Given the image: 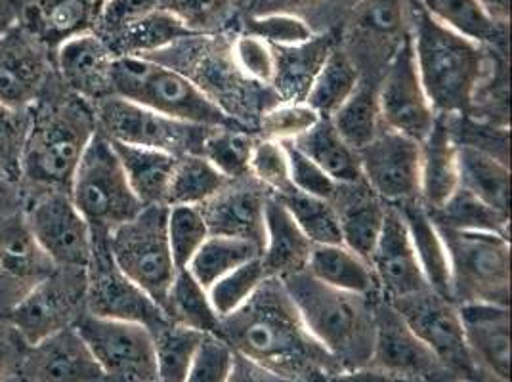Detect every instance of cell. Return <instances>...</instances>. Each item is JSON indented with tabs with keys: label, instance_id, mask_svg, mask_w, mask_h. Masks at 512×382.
I'll return each mask as SVG.
<instances>
[{
	"label": "cell",
	"instance_id": "d4e9b609",
	"mask_svg": "<svg viewBox=\"0 0 512 382\" xmlns=\"http://www.w3.org/2000/svg\"><path fill=\"white\" fill-rule=\"evenodd\" d=\"M106 0H27L20 23L44 46L56 50L67 39L94 33Z\"/></svg>",
	"mask_w": 512,
	"mask_h": 382
},
{
	"label": "cell",
	"instance_id": "6da1fadb",
	"mask_svg": "<svg viewBox=\"0 0 512 382\" xmlns=\"http://www.w3.org/2000/svg\"><path fill=\"white\" fill-rule=\"evenodd\" d=\"M216 335L237 354L297 382H327L341 371L300 318L281 279L266 277L237 312L220 319Z\"/></svg>",
	"mask_w": 512,
	"mask_h": 382
},
{
	"label": "cell",
	"instance_id": "f546056e",
	"mask_svg": "<svg viewBox=\"0 0 512 382\" xmlns=\"http://www.w3.org/2000/svg\"><path fill=\"white\" fill-rule=\"evenodd\" d=\"M335 37V31H327L297 46H272L276 58L272 86L278 88L281 102H304L321 64L339 44Z\"/></svg>",
	"mask_w": 512,
	"mask_h": 382
},
{
	"label": "cell",
	"instance_id": "ffe728a7",
	"mask_svg": "<svg viewBox=\"0 0 512 382\" xmlns=\"http://www.w3.org/2000/svg\"><path fill=\"white\" fill-rule=\"evenodd\" d=\"M56 270L29 232L23 214L0 216V306L10 312Z\"/></svg>",
	"mask_w": 512,
	"mask_h": 382
},
{
	"label": "cell",
	"instance_id": "9c48e42d",
	"mask_svg": "<svg viewBox=\"0 0 512 382\" xmlns=\"http://www.w3.org/2000/svg\"><path fill=\"white\" fill-rule=\"evenodd\" d=\"M415 0H356L339 46L360 77L379 85L386 65L411 37Z\"/></svg>",
	"mask_w": 512,
	"mask_h": 382
},
{
	"label": "cell",
	"instance_id": "9f6ffc18",
	"mask_svg": "<svg viewBox=\"0 0 512 382\" xmlns=\"http://www.w3.org/2000/svg\"><path fill=\"white\" fill-rule=\"evenodd\" d=\"M161 6L201 35H209L235 18L230 0H161Z\"/></svg>",
	"mask_w": 512,
	"mask_h": 382
},
{
	"label": "cell",
	"instance_id": "94428289",
	"mask_svg": "<svg viewBox=\"0 0 512 382\" xmlns=\"http://www.w3.org/2000/svg\"><path fill=\"white\" fill-rule=\"evenodd\" d=\"M235 352V350H234ZM228 382H297L287 379V377H281L279 373H274L266 367H262L260 363L249 360L241 354L235 352L234 367H232V373H230V379Z\"/></svg>",
	"mask_w": 512,
	"mask_h": 382
},
{
	"label": "cell",
	"instance_id": "484cf974",
	"mask_svg": "<svg viewBox=\"0 0 512 382\" xmlns=\"http://www.w3.org/2000/svg\"><path fill=\"white\" fill-rule=\"evenodd\" d=\"M33 382H96L104 379L85 342L73 327L33 346L25 358Z\"/></svg>",
	"mask_w": 512,
	"mask_h": 382
},
{
	"label": "cell",
	"instance_id": "d6a6232c",
	"mask_svg": "<svg viewBox=\"0 0 512 382\" xmlns=\"http://www.w3.org/2000/svg\"><path fill=\"white\" fill-rule=\"evenodd\" d=\"M306 272L327 287L363 297H381L371 264L342 243L314 245Z\"/></svg>",
	"mask_w": 512,
	"mask_h": 382
},
{
	"label": "cell",
	"instance_id": "c3c4849f",
	"mask_svg": "<svg viewBox=\"0 0 512 382\" xmlns=\"http://www.w3.org/2000/svg\"><path fill=\"white\" fill-rule=\"evenodd\" d=\"M266 279L260 256L245 262L235 268L230 274L220 277L207 291L213 302L214 312L220 319L232 316L249 298L253 297L256 289Z\"/></svg>",
	"mask_w": 512,
	"mask_h": 382
},
{
	"label": "cell",
	"instance_id": "1f68e13d",
	"mask_svg": "<svg viewBox=\"0 0 512 382\" xmlns=\"http://www.w3.org/2000/svg\"><path fill=\"white\" fill-rule=\"evenodd\" d=\"M195 33L178 16H174L165 8H155L148 14L127 23L119 33L104 43L113 52L115 58L119 56H138L148 58L174 43L195 37Z\"/></svg>",
	"mask_w": 512,
	"mask_h": 382
},
{
	"label": "cell",
	"instance_id": "30bf717a",
	"mask_svg": "<svg viewBox=\"0 0 512 382\" xmlns=\"http://www.w3.org/2000/svg\"><path fill=\"white\" fill-rule=\"evenodd\" d=\"M94 115L96 127L111 142L159 149L174 157L201 153L205 136L211 130L161 115L113 94L94 104Z\"/></svg>",
	"mask_w": 512,
	"mask_h": 382
},
{
	"label": "cell",
	"instance_id": "4316f807",
	"mask_svg": "<svg viewBox=\"0 0 512 382\" xmlns=\"http://www.w3.org/2000/svg\"><path fill=\"white\" fill-rule=\"evenodd\" d=\"M312 247L310 239L302 234L278 197L268 195L264 205V241L260 251L266 277L285 279L304 272Z\"/></svg>",
	"mask_w": 512,
	"mask_h": 382
},
{
	"label": "cell",
	"instance_id": "836d02e7",
	"mask_svg": "<svg viewBox=\"0 0 512 382\" xmlns=\"http://www.w3.org/2000/svg\"><path fill=\"white\" fill-rule=\"evenodd\" d=\"M436 22L472 43L507 50L509 23H501L482 0H419Z\"/></svg>",
	"mask_w": 512,
	"mask_h": 382
},
{
	"label": "cell",
	"instance_id": "e7e4bbea",
	"mask_svg": "<svg viewBox=\"0 0 512 382\" xmlns=\"http://www.w3.org/2000/svg\"><path fill=\"white\" fill-rule=\"evenodd\" d=\"M16 205H18L16 184H12L0 176V216L14 213Z\"/></svg>",
	"mask_w": 512,
	"mask_h": 382
},
{
	"label": "cell",
	"instance_id": "be15d7a7",
	"mask_svg": "<svg viewBox=\"0 0 512 382\" xmlns=\"http://www.w3.org/2000/svg\"><path fill=\"white\" fill-rule=\"evenodd\" d=\"M20 23V2L0 0V37Z\"/></svg>",
	"mask_w": 512,
	"mask_h": 382
},
{
	"label": "cell",
	"instance_id": "cb8c5ba5",
	"mask_svg": "<svg viewBox=\"0 0 512 382\" xmlns=\"http://www.w3.org/2000/svg\"><path fill=\"white\" fill-rule=\"evenodd\" d=\"M115 56L96 33L67 39L54 50V64L62 85L92 106L113 94Z\"/></svg>",
	"mask_w": 512,
	"mask_h": 382
},
{
	"label": "cell",
	"instance_id": "83f0119b",
	"mask_svg": "<svg viewBox=\"0 0 512 382\" xmlns=\"http://www.w3.org/2000/svg\"><path fill=\"white\" fill-rule=\"evenodd\" d=\"M331 203L339 218L342 245L369 262V256L383 230L388 203H384L365 184V180L354 184H337Z\"/></svg>",
	"mask_w": 512,
	"mask_h": 382
},
{
	"label": "cell",
	"instance_id": "5bb4252c",
	"mask_svg": "<svg viewBox=\"0 0 512 382\" xmlns=\"http://www.w3.org/2000/svg\"><path fill=\"white\" fill-rule=\"evenodd\" d=\"M85 312L96 318L144 325L151 335L171 323L163 308L117 268L106 243H94L86 266Z\"/></svg>",
	"mask_w": 512,
	"mask_h": 382
},
{
	"label": "cell",
	"instance_id": "681fc988",
	"mask_svg": "<svg viewBox=\"0 0 512 382\" xmlns=\"http://www.w3.org/2000/svg\"><path fill=\"white\" fill-rule=\"evenodd\" d=\"M239 33L253 35L272 46H297L318 35L304 20L279 12L243 16Z\"/></svg>",
	"mask_w": 512,
	"mask_h": 382
},
{
	"label": "cell",
	"instance_id": "f1b7e54d",
	"mask_svg": "<svg viewBox=\"0 0 512 382\" xmlns=\"http://www.w3.org/2000/svg\"><path fill=\"white\" fill-rule=\"evenodd\" d=\"M459 188L457 142L446 115H436L427 138L421 142L419 199L428 211L440 209Z\"/></svg>",
	"mask_w": 512,
	"mask_h": 382
},
{
	"label": "cell",
	"instance_id": "8fae6325",
	"mask_svg": "<svg viewBox=\"0 0 512 382\" xmlns=\"http://www.w3.org/2000/svg\"><path fill=\"white\" fill-rule=\"evenodd\" d=\"M73 329L107 381L157 382L153 335L144 325L96 318L85 312Z\"/></svg>",
	"mask_w": 512,
	"mask_h": 382
},
{
	"label": "cell",
	"instance_id": "816d5d0a",
	"mask_svg": "<svg viewBox=\"0 0 512 382\" xmlns=\"http://www.w3.org/2000/svg\"><path fill=\"white\" fill-rule=\"evenodd\" d=\"M29 123L31 111H18L0 102V176L12 184H20Z\"/></svg>",
	"mask_w": 512,
	"mask_h": 382
},
{
	"label": "cell",
	"instance_id": "277c9868",
	"mask_svg": "<svg viewBox=\"0 0 512 382\" xmlns=\"http://www.w3.org/2000/svg\"><path fill=\"white\" fill-rule=\"evenodd\" d=\"M308 333L341 369L367 367L373 348L375 298L327 287L306 270L281 279Z\"/></svg>",
	"mask_w": 512,
	"mask_h": 382
},
{
	"label": "cell",
	"instance_id": "4dcf8cb0",
	"mask_svg": "<svg viewBox=\"0 0 512 382\" xmlns=\"http://www.w3.org/2000/svg\"><path fill=\"white\" fill-rule=\"evenodd\" d=\"M394 207L406 222L407 234L428 287L442 297L451 298L448 251L430 211L421 203V199H411Z\"/></svg>",
	"mask_w": 512,
	"mask_h": 382
},
{
	"label": "cell",
	"instance_id": "f907efd6",
	"mask_svg": "<svg viewBox=\"0 0 512 382\" xmlns=\"http://www.w3.org/2000/svg\"><path fill=\"white\" fill-rule=\"evenodd\" d=\"M321 117L306 102H279L260 115V138L274 142H295L314 127Z\"/></svg>",
	"mask_w": 512,
	"mask_h": 382
},
{
	"label": "cell",
	"instance_id": "db71d44e",
	"mask_svg": "<svg viewBox=\"0 0 512 382\" xmlns=\"http://www.w3.org/2000/svg\"><path fill=\"white\" fill-rule=\"evenodd\" d=\"M232 60L239 73L256 85L272 86L274 75H276V58L272 44L247 35L237 33L230 41Z\"/></svg>",
	"mask_w": 512,
	"mask_h": 382
},
{
	"label": "cell",
	"instance_id": "8d00e7d4",
	"mask_svg": "<svg viewBox=\"0 0 512 382\" xmlns=\"http://www.w3.org/2000/svg\"><path fill=\"white\" fill-rule=\"evenodd\" d=\"M291 144L310 157L335 184H354L363 180L358 151L342 140L329 119H320Z\"/></svg>",
	"mask_w": 512,
	"mask_h": 382
},
{
	"label": "cell",
	"instance_id": "5b68a950",
	"mask_svg": "<svg viewBox=\"0 0 512 382\" xmlns=\"http://www.w3.org/2000/svg\"><path fill=\"white\" fill-rule=\"evenodd\" d=\"M113 96L150 107L199 127H234L232 117L184 71L150 58L119 56L113 62Z\"/></svg>",
	"mask_w": 512,
	"mask_h": 382
},
{
	"label": "cell",
	"instance_id": "91938a15",
	"mask_svg": "<svg viewBox=\"0 0 512 382\" xmlns=\"http://www.w3.org/2000/svg\"><path fill=\"white\" fill-rule=\"evenodd\" d=\"M29 346L8 318H0V382H6L29 354Z\"/></svg>",
	"mask_w": 512,
	"mask_h": 382
},
{
	"label": "cell",
	"instance_id": "6f0895ef",
	"mask_svg": "<svg viewBox=\"0 0 512 382\" xmlns=\"http://www.w3.org/2000/svg\"><path fill=\"white\" fill-rule=\"evenodd\" d=\"M356 0H258L251 14H291L308 23L312 29L316 20L325 16V22L333 18H348Z\"/></svg>",
	"mask_w": 512,
	"mask_h": 382
},
{
	"label": "cell",
	"instance_id": "7402d4cb",
	"mask_svg": "<svg viewBox=\"0 0 512 382\" xmlns=\"http://www.w3.org/2000/svg\"><path fill=\"white\" fill-rule=\"evenodd\" d=\"M369 264L379 283L381 297L386 300L407 297L428 287L407 234L406 222L394 205L386 207L383 230L369 256Z\"/></svg>",
	"mask_w": 512,
	"mask_h": 382
},
{
	"label": "cell",
	"instance_id": "8992f818",
	"mask_svg": "<svg viewBox=\"0 0 512 382\" xmlns=\"http://www.w3.org/2000/svg\"><path fill=\"white\" fill-rule=\"evenodd\" d=\"M69 195L92 232L94 243H107V237L144 209L128 186L119 157L100 130L73 174Z\"/></svg>",
	"mask_w": 512,
	"mask_h": 382
},
{
	"label": "cell",
	"instance_id": "7a4b0ae2",
	"mask_svg": "<svg viewBox=\"0 0 512 382\" xmlns=\"http://www.w3.org/2000/svg\"><path fill=\"white\" fill-rule=\"evenodd\" d=\"M64 86V85H62ZM94 106L67 88L46 86L31 107V123L22 153L23 184L29 195L69 191L73 174L96 134Z\"/></svg>",
	"mask_w": 512,
	"mask_h": 382
},
{
	"label": "cell",
	"instance_id": "6125c7cd",
	"mask_svg": "<svg viewBox=\"0 0 512 382\" xmlns=\"http://www.w3.org/2000/svg\"><path fill=\"white\" fill-rule=\"evenodd\" d=\"M327 382H396L383 373L371 369V367H358V369H341L333 377H329Z\"/></svg>",
	"mask_w": 512,
	"mask_h": 382
},
{
	"label": "cell",
	"instance_id": "ba28073f",
	"mask_svg": "<svg viewBox=\"0 0 512 382\" xmlns=\"http://www.w3.org/2000/svg\"><path fill=\"white\" fill-rule=\"evenodd\" d=\"M167 205L144 207L107 237V251L125 276L165 312L176 266L167 237Z\"/></svg>",
	"mask_w": 512,
	"mask_h": 382
},
{
	"label": "cell",
	"instance_id": "2e32d148",
	"mask_svg": "<svg viewBox=\"0 0 512 382\" xmlns=\"http://www.w3.org/2000/svg\"><path fill=\"white\" fill-rule=\"evenodd\" d=\"M383 127L423 142L436 121V113L421 85L413 41L407 37L398 48L377 85Z\"/></svg>",
	"mask_w": 512,
	"mask_h": 382
},
{
	"label": "cell",
	"instance_id": "f35d334b",
	"mask_svg": "<svg viewBox=\"0 0 512 382\" xmlns=\"http://www.w3.org/2000/svg\"><path fill=\"white\" fill-rule=\"evenodd\" d=\"M430 216L438 228L455 230V232H482V234H499L509 237V214L499 213L474 197L463 188L451 193L448 201L430 211Z\"/></svg>",
	"mask_w": 512,
	"mask_h": 382
},
{
	"label": "cell",
	"instance_id": "7dc6e473",
	"mask_svg": "<svg viewBox=\"0 0 512 382\" xmlns=\"http://www.w3.org/2000/svg\"><path fill=\"white\" fill-rule=\"evenodd\" d=\"M211 235L209 226L199 207L176 205L169 207L167 216V237L171 247L172 260L176 270L188 268L195 253Z\"/></svg>",
	"mask_w": 512,
	"mask_h": 382
},
{
	"label": "cell",
	"instance_id": "3957f363",
	"mask_svg": "<svg viewBox=\"0 0 512 382\" xmlns=\"http://www.w3.org/2000/svg\"><path fill=\"white\" fill-rule=\"evenodd\" d=\"M411 41L421 85L436 115H467L490 60V46L472 43L436 22L415 0Z\"/></svg>",
	"mask_w": 512,
	"mask_h": 382
},
{
	"label": "cell",
	"instance_id": "7bdbcfd3",
	"mask_svg": "<svg viewBox=\"0 0 512 382\" xmlns=\"http://www.w3.org/2000/svg\"><path fill=\"white\" fill-rule=\"evenodd\" d=\"M258 256L260 247L251 241L226 235H209L188 264V270L205 289H209L220 277Z\"/></svg>",
	"mask_w": 512,
	"mask_h": 382
},
{
	"label": "cell",
	"instance_id": "60d3db41",
	"mask_svg": "<svg viewBox=\"0 0 512 382\" xmlns=\"http://www.w3.org/2000/svg\"><path fill=\"white\" fill-rule=\"evenodd\" d=\"M228 184L213 165L201 153H188L176 157V165L172 170L169 190L165 197L167 207L188 205V207H201L213 195Z\"/></svg>",
	"mask_w": 512,
	"mask_h": 382
},
{
	"label": "cell",
	"instance_id": "ab89813d",
	"mask_svg": "<svg viewBox=\"0 0 512 382\" xmlns=\"http://www.w3.org/2000/svg\"><path fill=\"white\" fill-rule=\"evenodd\" d=\"M329 121L348 146L356 151L365 148L383 130L377 85L360 79L352 96Z\"/></svg>",
	"mask_w": 512,
	"mask_h": 382
},
{
	"label": "cell",
	"instance_id": "52a82bcc",
	"mask_svg": "<svg viewBox=\"0 0 512 382\" xmlns=\"http://www.w3.org/2000/svg\"><path fill=\"white\" fill-rule=\"evenodd\" d=\"M448 251L451 300L511 302V239L507 235L438 228Z\"/></svg>",
	"mask_w": 512,
	"mask_h": 382
},
{
	"label": "cell",
	"instance_id": "74e56055",
	"mask_svg": "<svg viewBox=\"0 0 512 382\" xmlns=\"http://www.w3.org/2000/svg\"><path fill=\"white\" fill-rule=\"evenodd\" d=\"M360 79L362 77L358 67L352 64V60L337 44L321 64L304 102L312 107L321 119H331L337 113V109L352 96Z\"/></svg>",
	"mask_w": 512,
	"mask_h": 382
},
{
	"label": "cell",
	"instance_id": "ac0fdd59",
	"mask_svg": "<svg viewBox=\"0 0 512 382\" xmlns=\"http://www.w3.org/2000/svg\"><path fill=\"white\" fill-rule=\"evenodd\" d=\"M358 155L365 184L384 203L400 205L419 199L421 142L383 127Z\"/></svg>",
	"mask_w": 512,
	"mask_h": 382
},
{
	"label": "cell",
	"instance_id": "e575fe53",
	"mask_svg": "<svg viewBox=\"0 0 512 382\" xmlns=\"http://www.w3.org/2000/svg\"><path fill=\"white\" fill-rule=\"evenodd\" d=\"M459 188L469 191L491 209L509 214L511 169L509 163L482 149L457 144Z\"/></svg>",
	"mask_w": 512,
	"mask_h": 382
},
{
	"label": "cell",
	"instance_id": "003e7915",
	"mask_svg": "<svg viewBox=\"0 0 512 382\" xmlns=\"http://www.w3.org/2000/svg\"><path fill=\"white\" fill-rule=\"evenodd\" d=\"M232 8H234L235 16H247L251 14V10L258 4V0H230Z\"/></svg>",
	"mask_w": 512,
	"mask_h": 382
},
{
	"label": "cell",
	"instance_id": "11a10c76",
	"mask_svg": "<svg viewBox=\"0 0 512 382\" xmlns=\"http://www.w3.org/2000/svg\"><path fill=\"white\" fill-rule=\"evenodd\" d=\"M234 348L216 333H205L184 382H228L234 367Z\"/></svg>",
	"mask_w": 512,
	"mask_h": 382
},
{
	"label": "cell",
	"instance_id": "4fadbf2b",
	"mask_svg": "<svg viewBox=\"0 0 512 382\" xmlns=\"http://www.w3.org/2000/svg\"><path fill=\"white\" fill-rule=\"evenodd\" d=\"M23 218L44 255L56 268L86 270L94 251V241L83 214L71 201L69 191L29 195Z\"/></svg>",
	"mask_w": 512,
	"mask_h": 382
},
{
	"label": "cell",
	"instance_id": "bcb514c9",
	"mask_svg": "<svg viewBox=\"0 0 512 382\" xmlns=\"http://www.w3.org/2000/svg\"><path fill=\"white\" fill-rule=\"evenodd\" d=\"M205 333L190 327L169 323L153 335L157 382H184L193 356Z\"/></svg>",
	"mask_w": 512,
	"mask_h": 382
},
{
	"label": "cell",
	"instance_id": "03108f58",
	"mask_svg": "<svg viewBox=\"0 0 512 382\" xmlns=\"http://www.w3.org/2000/svg\"><path fill=\"white\" fill-rule=\"evenodd\" d=\"M482 4L501 23H509V0H482Z\"/></svg>",
	"mask_w": 512,
	"mask_h": 382
},
{
	"label": "cell",
	"instance_id": "e0dca14e",
	"mask_svg": "<svg viewBox=\"0 0 512 382\" xmlns=\"http://www.w3.org/2000/svg\"><path fill=\"white\" fill-rule=\"evenodd\" d=\"M373 316L375 333L367 367L396 382L432 379L446 371L386 298H375Z\"/></svg>",
	"mask_w": 512,
	"mask_h": 382
},
{
	"label": "cell",
	"instance_id": "ee69618b",
	"mask_svg": "<svg viewBox=\"0 0 512 382\" xmlns=\"http://www.w3.org/2000/svg\"><path fill=\"white\" fill-rule=\"evenodd\" d=\"M274 197L283 203V207L293 216L302 234L310 239L312 245L342 243L339 218L329 199L314 197L295 188Z\"/></svg>",
	"mask_w": 512,
	"mask_h": 382
},
{
	"label": "cell",
	"instance_id": "9a60e30c",
	"mask_svg": "<svg viewBox=\"0 0 512 382\" xmlns=\"http://www.w3.org/2000/svg\"><path fill=\"white\" fill-rule=\"evenodd\" d=\"M388 302L406 319L413 333L427 344L444 369L465 375L478 373L465 342L457 304L451 298L442 297L427 287Z\"/></svg>",
	"mask_w": 512,
	"mask_h": 382
},
{
	"label": "cell",
	"instance_id": "d590c367",
	"mask_svg": "<svg viewBox=\"0 0 512 382\" xmlns=\"http://www.w3.org/2000/svg\"><path fill=\"white\" fill-rule=\"evenodd\" d=\"M111 146L138 201L144 207L165 205L176 157L167 151L130 146L123 142H111Z\"/></svg>",
	"mask_w": 512,
	"mask_h": 382
},
{
	"label": "cell",
	"instance_id": "603a6c76",
	"mask_svg": "<svg viewBox=\"0 0 512 382\" xmlns=\"http://www.w3.org/2000/svg\"><path fill=\"white\" fill-rule=\"evenodd\" d=\"M268 195V191L247 176L228 180V184L199 209L211 235L245 239L258 245L262 251L264 205Z\"/></svg>",
	"mask_w": 512,
	"mask_h": 382
},
{
	"label": "cell",
	"instance_id": "d6986e66",
	"mask_svg": "<svg viewBox=\"0 0 512 382\" xmlns=\"http://www.w3.org/2000/svg\"><path fill=\"white\" fill-rule=\"evenodd\" d=\"M50 48L22 23L0 37V102L31 111L52 81Z\"/></svg>",
	"mask_w": 512,
	"mask_h": 382
},
{
	"label": "cell",
	"instance_id": "f5cc1de1",
	"mask_svg": "<svg viewBox=\"0 0 512 382\" xmlns=\"http://www.w3.org/2000/svg\"><path fill=\"white\" fill-rule=\"evenodd\" d=\"M249 176L270 195L293 190L285 146L281 142L258 138L249 165Z\"/></svg>",
	"mask_w": 512,
	"mask_h": 382
},
{
	"label": "cell",
	"instance_id": "680465c9",
	"mask_svg": "<svg viewBox=\"0 0 512 382\" xmlns=\"http://www.w3.org/2000/svg\"><path fill=\"white\" fill-rule=\"evenodd\" d=\"M281 144L285 146V151H287L293 188L302 191V193L331 201L333 193L337 190V184L310 157H306L291 142H281Z\"/></svg>",
	"mask_w": 512,
	"mask_h": 382
},
{
	"label": "cell",
	"instance_id": "7c38bea8",
	"mask_svg": "<svg viewBox=\"0 0 512 382\" xmlns=\"http://www.w3.org/2000/svg\"><path fill=\"white\" fill-rule=\"evenodd\" d=\"M86 270L56 268L8 312L29 348L75 325L85 314Z\"/></svg>",
	"mask_w": 512,
	"mask_h": 382
},
{
	"label": "cell",
	"instance_id": "f6af8a7d",
	"mask_svg": "<svg viewBox=\"0 0 512 382\" xmlns=\"http://www.w3.org/2000/svg\"><path fill=\"white\" fill-rule=\"evenodd\" d=\"M255 134L235 127H214L205 136L201 155L228 180L249 176V165L256 146Z\"/></svg>",
	"mask_w": 512,
	"mask_h": 382
},
{
	"label": "cell",
	"instance_id": "b9f144b4",
	"mask_svg": "<svg viewBox=\"0 0 512 382\" xmlns=\"http://www.w3.org/2000/svg\"><path fill=\"white\" fill-rule=\"evenodd\" d=\"M165 314L172 323L190 327L199 333H216L220 323L209 298V291L192 276L188 268L176 272Z\"/></svg>",
	"mask_w": 512,
	"mask_h": 382
},
{
	"label": "cell",
	"instance_id": "44dd1931",
	"mask_svg": "<svg viewBox=\"0 0 512 382\" xmlns=\"http://www.w3.org/2000/svg\"><path fill=\"white\" fill-rule=\"evenodd\" d=\"M470 358L478 371L497 382L511 379V316L509 306L490 302L457 304Z\"/></svg>",
	"mask_w": 512,
	"mask_h": 382
}]
</instances>
